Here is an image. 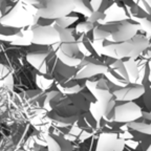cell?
I'll return each mask as SVG.
<instances>
[{
	"instance_id": "obj_1",
	"label": "cell",
	"mask_w": 151,
	"mask_h": 151,
	"mask_svg": "<svg viewBox=\"0 0 151 151\" xmlns=\"http://www.w3.org/2000/svg\"><path fill=\"white\" fill-rule=\"evenodd\" d=\"M91 101L93 98L85 86L75 94H62L57 89L45 92L43 108L46 111L47 122L52 127H70L87 112Z\"/></svg>"
},
{
	"instance_id": "obj_2",
	"label": "cell",
	"mask_w": 151,
	"mask_h": 151,
	"mask_svg": "<svg viewBox=\"0 0 151 151\" xmlns=\"http://www.w3.org/2000/svg\"><path fill=\"white\" fill-rule=\"evenodd\" d=\"M150 47V40L142 33H137L134 37L123 42L110 43L103 41L100 55L112 59L125 60L129 58H137L144 50Z\"/></svg>"
},
{
	"instance_id": "obj_3",
	"label": "cell",
	"mask_w": 151,
	"mask_h": 151,
	"mask_svg": "<svg viewBox=\"0 0 151 151\" xmlns=\"http://www.w3.org/2000/svg\"><path fill=\"white\" fill-rule=\"evenodd\" d=\"M139 26L130 20L96 23L91 31L92 40L110 43L129 40L139 33Z\"/></svg>"
},
{
	"instance_id": "obj_4",
	"label": "cell",
	"mask_w": 151,
	"mask_h": 151,
	"mask_svg": "<svg viewBox=\"0 0 151 151\" xmlns=\"http://www.w3.org/2000/svg\"><path fill=\"white\" fill-rule=\"evenodd\" d=\"M61 26L54 21L50 23H36L26 28H21L22 37L32 45L52 46L61 42Z\"/></svg>"
},
{
	"instance_id": "obj_5",
	"label": "cell",
	"mask_w": 151,
	"mask_h": 151,
	"mask_svg": "<svg viewBox=\"0 0 151 151\" xmlns=\"http://www.w3.org/2000/svg\"><path fill=\"white\" fill-rule=\"evenodd\" d=\"M100 130L96 139L94 151H124L125 144L124 141L119 137L118 132L120 130V123L106 122L102 119L99 121Z\"/></svg>"
},
{
	"instance_id": "obj_6",
	"label": "cell",
	"mask_w": 151,
	"mask_h": 151,
	"mask_svg": "<svg viewBox=\"0 0 151 151\" xmlns=\"http://www.w3.org/2000/svg\"><path fill=\"white\" fill-rule=\"evenodd\" d=\"M34 6L25 5L17 1L0 18V23L17 28H26L38 22L39 17L34 14Z\"/></svg>"
},
{
	"instance_id": "obj_7",
	"label": "cell",
	"mask_w": 151,
	"mask_h": 151,
	"mask_svg": "<svg viewBox=\"0 0 151 151\" xmlns=\"http://www.w3.org/2000/svg\"><path fill=\"white\" fill-rule=\"evenodd\" d=\"M73 13L70 0H43L40 7L35 9V15L39 18L56 20Z\"/></svg>"
},
{
	"instance_id": "obj_8",
	"label": "cell",
	"mask_w": 151,
	"mask_h": 151,
	"mask_svg": "<svg viewBox=\"0 0 151 151\" xmlns=\"http://www.w3.org/2000/svg\"><path fill=\"white\" fill-rule=\"evenodd\" d=\"M107 70V64L104 56L84 57L81 63L76 67L75 77L77 80H87L97 76L104 75Z\"/></svg>"
},
{
	"instance_id": "obj_9",
	"label": "cell",
	"mask_w": 151,
	"mask_h": 151,
	"mask_svg": "<svg viewBox=\"0 0 151 151\" xmlns=\"http://www.w3.org/2000/svg\"><path fill=\"white\" fill-rule=\"evenodd\" d=\"M50 47L55 52V56L57 59L64 65L69 67H77L84 58L79 50L76 41L56 43Z\"/></svg>"
},
{
	"instance_id": "obj_10",
	"label": "cell",
	"mask_w": 151,
	"mask_h": 151,
	"mask_svg": "<svg viewBox=\"0 0 151 151\" xmlns=\"http://www.w3.org/2000/svg\"><path fill=\"white\" fill-rule=\"evenodd\" d=\"M55 57V52L50 46H39L38 50L26 52L25 61L37 73H45Z\"/></svg>"
},
{
	"instance_id": "obj_11",
	"label": "cell",
	"mask_w": 151,
	"mask_h": 151,
	"mask_svg": "<svg viewBox=\"0 0 151 151\" xmlns=\"http://www.w3.org/2000/svg\"><path fill=\"white\" fill-rule=\"evenodd\" d=\"M104 58L107 64V70L103 76L107 79V81L118 88L125 87L126 85L129 84L127 73L123 65V60L112 59L108 57Z\"/></svg>"
},
{
	"instance_id": "obj_12",
	"label": "cell",
	"mask_w": 151,
	"mask_h": 151,
	"mask_svg": "<svg viewBox=\"0 0 151 151\" xmlns=\"http://www.w3.org/2000/svg\"><path fill=\"white\" fill-rule=\"evenodd\" d=\"M142 108L135 102H122L114 106L112 110L113 122L125 124L142 118Z\"/></svg>"
},
{
	"instance_id": "obj_13",
	"label": "cell",
	"mask_w": 151,
	"mask_h": 151,
	"mask_svg": "<svg viewBox=\"0 0 151 151\" xmlns=\"http://www.w3.org/2000/svg\"><path fill=\"white\" fill-rule=\"evenodd\" d=\"M146 91L145 83L137 84V83H129L125 87H121L113 90L112 94L116 102H132L143 97Z\"/></svg>"
},
{
	"instance_id": "obj_14",
	"label": "cell",
	"mask_w": 151,
	"mask_h": 151,
	"mask_svg": "<svg viewBox=\"0 0 151 151\" xmlns=\"http://www.w3.org/2000/svg\"><path fill=\"white\" fill-rule=\"evenodd\" d=\"M15 88V80L13 71L5 63H0V90L13 92Z\"/></svg>"
},
{
	"instance_id": "obj_15",
	"label": "cell",
	"mask_w": 151,
	"mask_h": 151,
	"mask_svg": "<svg viewBox=\"0 0 151 151\" xmlns=\"http://www.w3.org/2000/svg\"><path fill=\"white\" fill-rule=\"evenodd\" d=\"M76 43L78 45V48L83 57H90L94 56L96 52L92 48V36L91 32L87 34H83L78 37H76Z\"/></svg>"
},
{
	"instance_id": "obj_16",
	"label": "cell",
	"mask_w": 151,
	"mask_h": 151,
	"mask_svg": "<svg viewBox=\"0 0 151 151\" xmlns=\"http://www.w3.org/2000/svg\"><path fill=\"white\" fill-rule=\"evenodd\" d=\"M123 65L125 67L126 73L128 76L129 83H137L139 79V70H137V58H129L123 60Z\"/></svg>"
},
{
	"instance_id": "obj_17",
	"label": "cell",
	"mask_w": 151,
	"mask_h": 151,
	"mask_svg": "<svg viewBox=\"0 0 151 151\" xmlns=\"http://www.w3.org/2000/svg\"><path fill=\"white\" fill-rule=\"evenodd\" d=\"M73 4V13L80 14L87 18L92 13L89 0H70Z\"/></svg>"
},
{
	"instance_id": "obj_18",
	"label": "cell",
	"mask_w": 151,
	"mask_h": 151,
	"mask_svg": "<svg viewBox=\"0 0 151 151\" xmlns=\"http://www.w3.org/2000/svg\"><path fill=\"white\" fill-rule=\"evenodd\" d=\"M124 125L126 127L130 128V129L134 130V131H137L139 133H143V134H146V135H150L151 134V126H150V123L149 122H145L144 121H133V122H130V123H125Z\"/></svg>"
},
{
	"instance_id": "obj_19",
	"label": "cell",
	"mask_w": 151,
	"mask_h": 151,
	"mask_svg": "<svg viewBox=\"0 0 151 151\" xmlns=\"http://www.w3.org/2000/svg\"><path fill=\"white\" fill-rule=\"evenodd\" d=\"M78 20H79V15L77 14V13H71V14L67 15V16H64L59 19H56L55 22L63 28H69L70 26H73V24L77 23Z\"/></svg>"
},
{
	"instance_id": "obj_20",
	"label": "cell",
	"mask_w": 151,
	"mask_h": 151,
	"mask_svg": "<svg viewBox=\"0 0 151 151\" xmlns=\"http://www.w3.org/2000/svg\"><path fill=\"white\" fill-rule=\"evenodd\" d=\"M94 25H96V24L92 23V22L87 21V20H85V21H83V22H80V23H78L75 27H73L75 36L76 37H78V36L83 35V34L90 33V32L93 29Z\"/></svg>"
},
{
	"instance_id": "obj_21",
	"label": "cell",
	"mask_w": 151,
	"mask_h": 151,
	"mask_svg": "<svg viewBox=\"0 0 151 151\" xmlns=\"http://www.w3.org/2000/svg\"><path fill=\"white\" fill-rule=\"evenodd\" d=\"M113 0H89L90 6H91L92 12H101L104 14V12L110 6Z\"/></svg>"
},
{
	"instance_id": "obj_22",
	"label": "cell",
	"mask_w": 151,
	"mask_h": 151,
	"mask_svg": "<svg viewBox=\"0 0 151 151\" xmlns=\"http://www.w3.org/2000/svg\"><path fill=\"white\" fill-rule=\"evenodd\" d=\"M9 9H11V7L6 4L5 0H0V18H1Z\"/></svg>"
},
{
	"instance_id": "obj_23",
	"label": "cell",
	"mask_w": 151,
	"mask_h": 151,
	"mask_svg": "<svg viewBox=\"0 0 151 151\" xmlns=\"http://www.w3.org/2000/svg\"><path fill=\"white\" fill-rule=\"evenodd\" d=\"M150 150H151V148H150V145H149V146L146 148V150H144V151H150Z\"/></svg>"
},
{
	"instance_id": "obj_24",
	"label": "cell",
	"mask_w": 151,
	"mask_h": 151,
	"mask_svg": "<svg viewBox=\"0 0 151 151\" xmlns=\"http://www.w3.org/2000/svg\"><path fill=\"white\" fill-rule=\"evenodd\" d=\"M73 151H75V150H73Z\"/></svg>"
}]
</instances>
